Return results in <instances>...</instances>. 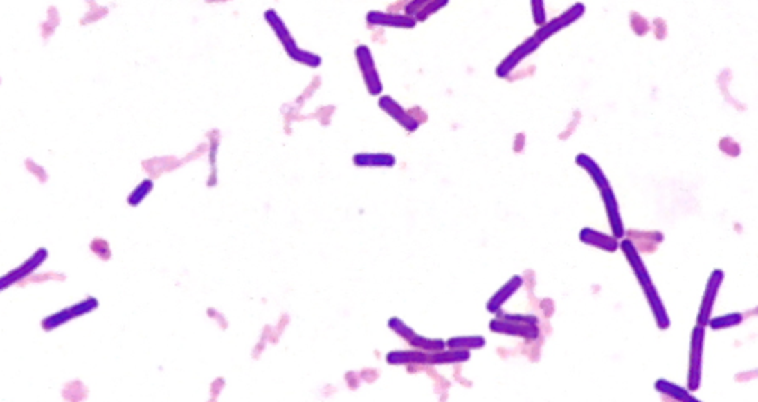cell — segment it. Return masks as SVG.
Masks as SVG:
<instances>
[{"label":"cell","mask_w":758,"mask_h":402,"mask_svg":"<svg viewBox=\"0 0 758 402\" xmlns=\"http://www.w3.org/2000/svg\"><path fill=\"white\" fill-rule=\"evenodd\" d=\"M620 248L625 254L626 261H629L630 268H632L635 278H637L638 285L642 286L643 294H645L647 301H649V305H650L651 313H653V318H655V323H657V327H658V329H663V331L669 329V327H670L669 313H667L660 294H658V291H657V288H655L653 281H651L650 273L647 271V266L642 260L640 253H638V249L635 248V245L630 240L622 241Z\"/></svg>","instance_id":"6da1fadb"},{"label":"cell","mask_w":758,"mask_h":402,"mask_svg":"<svg viewBox=\"0 0 758 402\" xmlns=\"http://www.w3.org/2000/svg\"><path fill=\"white\" fill-rule=\"evenodd\" d=\"M265 20H267L270 28L273 30V34L277 35V39L280 40L282 47H284L285 53L290 57V59L297 61V64L307 65V67H310V68L321 67L322 57L317 55V53L307 52V50H303V48L298 47L297 42H295V39L292 37V34H290V30L287 28L285 22L282 20L280 15L277 14V10L269 9L267 12H265Z\"/></svg>","instance_id":"7a4b0ae2"},{"label":"cell","mask_w":758,"mask_h":402,"mask_svg":"<svg viewBox=\"0 0 758 402\" xmlns=\"http://www.w3.org/2000/svg\"><path fill=\"white\" fill-rule=\"evenodd\" d=\"M498 316L490 321V331L497 334L517 336L527 341L539 339V318L534 314H503L498 311Z\"/></svg>","instance_id":"3957f363"},{"label":"cell","mask_w":758,"mask_h":402,"mask_svg":"<svg viewBox=\"0 0 758 402\" xmlns=\"http://www.w3.org/2000/svg\"><path fill=\"white\" fill-rule=\"evenodd\" d=\"M705 327L696 326L692 331L690 361H688V391L695 392L702 383V356H703Z\"/></svg>","instance_id":"277c9868"},{"label":"cell","mask_w":758,"mask_h":402,"mask_svg":"<svg viewBox=\"0 0 758 402\" xmlns=\"http://www.w3.org/2000/svg\"><path fill=\"white\" fill-rule=\"evenodd\" d=\"M98 307V299L97 298H87V299H82L80 303H77V305H73L71 307H65V309L62 311H57V313L47 316V318L42 319V329L44 331H54L57 329V327L64 326V324L71 323L72 319H77L80 318V316H85L89 313H92V311H96Z\"/></svg>","instance_id":"5b68a950"},{"label":"cell","mask_w":758,"mask_h":402,"mask_svg":"<svg viewBox=\"0 0 758 402\" xmlns=\"http://www.w3.org/2000/svg\"><path fill=\"white\" fill-rule=\"evenodd\" d=\"M355 59H357L359 68L362 72L363 84L368 90L372 97H380L383 93V84L380 80L379 72H377L374 57H372V50L367 45H359L355 48Z\"/></svg>","instance_id":"8992f818"},{"label":"cell","mask_w":758,"mask_h":402,"mask_svg":"<svg viewBox=\"0 0 758 402\" xmlns=\"http://www.w3.org/2000/svg\"><path fill=\"white\" fill-rule=\"evenodd\" d=\"M584 14H585L584 3H580V2L573 3L570 9L565 10L563 14L559 15V17L550 20V22H545L542 27H539V30H536L534 34V39L539 44H543L545 40L550 39L552 35L559 34L560 30H563V28L570 27L572 23H575L577 20L584 17Z\"/></svg>","instance_id":"52a82bcc"},{"label":"cell","mask_w":758,"mask_h":402,"mask_svg":"<svg viewBox=\"0 0 758 402\" xmlns=\"http://www.w3.org/2000/svg\"><path fill=\"white\" fill-rule=\"evenodd\" d=\"M723 280H725V273L722 271V269H714V271H712L710 278H708L707 281V288H705L702 303H700L698 316H696V324H698V326L707 327L708 321H710L712 309H714L716 296H719V289L720 286H722Z\"/></svg>","instance_id":"ba28073f"},{"label":"cell","mask_w":758,"mask_h":402,"mask_svg":"<svg viewBox=\"0 0 758 402\" xmlns=\"http://www.w3.org/2000/svg\"><path fill=\"white\" fill-rule=\"evenodd\" d=\"M47 258H48L47 248L37 249V251L32 254L27 261H24L22 265L17 266V268L12 269V271L7 273L6 276H2V280H0V289L6 291L7 288H10L12 285H15V283L26 280L27 276H30L32 273H35L37 269H39L40 266L47 261Z\"/></svg>","instance_id":"9c48e42d"},{"label":"cell","mask_w":758,"mask_h":402,"mask_svg":"<svg viewBox=\"0 0 758 402\" xmlns=\"http://www.w3.org/2000/svg\"><path fill=\"white\" fill-rule=\"evenodd\" d=\"M539 47H540V44L536 42L534 37L527 39L525 42L520 44L518 47L515 48V50H512L509 55L505 57V59L500 61L497 70H495V75L500 77V79H507V77H509L510 73L514 72L515 68H517L518 65L527 59V57H530L532 53H534Z\"/></svg>","instance_id":"30bf717a"},{"label":"cell","mask_w":758,"mask_h":402,"mask_svg":"<svg viewBox=\"0 0 758 402\" xmlns=\"http://www.w3.org/2000/svg\"><path fill=\"white\" fill-rule=\"evenodd\" d=\"M379 106L380 110H383L388 117L393 118V120L399 123L401 128L407 130L408 133H413V131L419 130L420 122L417 120L410 112H407V110H405L399 102L393 100L390 95H380Z\"/></svg>","instance_id":"8fae6325"},{"label":"cell","mask_w":758,"mask_h":402,"mask_svg":"<svg viewBox=\"0 0 758 402\" xmlns=\"http://www.w3.org/2000/svg\"><path fill=\"white\" fill-rule=\"evenodd\" d=\"M598 191H600L602 201H604L606 218H608V223H610V228H612V231H613V236H615L617 240H622V238L626 235V231L624 228V221H622L620 208H618V200H617L615 193H613L612 186H610V183L605 184V186L598 188Z\"/></svg>","instance_id":"7c38bea8"},{"label":"cell","mask_w":758,"mask_h":402,"mask_svg":"<svg viewBox=\"0 0 758 402\" xmlns=\"http://www.w3.org/2000/svg\"><path fill=\"white\" fill-rule=\"evenodd\" d=\"M367 23L370 27H387V28H413L417 26V19L407 14H390V12L370 10L367 14Z\"/></svg>","instance_id":"4fadbf2b"},{"label":"cell","mask_w":758,"mask_h":402,"mask_svg":"<svg viewBox=\"0 0 758 402\" xmlns=\"http://www.w3.org/2000/svg\"><path fill=\"white\" fill-rule=\"evenodd\" d=\"M579 238L584 245L593 246V248H598V249H604V251L606 253H615L618 251V248H620V241H618L615 236L605 235V233H600L597 231V229L588 228V227L581 229Z\"/></svg>","instance_id":"5bb4252c"},{"label":"cell","mask_w":758,"mask_h":402,"mask_svg":"<svg viewBox=\"0 0 758 402\" xmlns=\"http://www.w3.org/2000/svg\"><path fill=\"white\" fill-rule=\"evenodd\" d=\"M522 285H523L522 276H512L510 280L489 299V303H487V311L494 314H497L498 311H502V306L505 305V303L509 301V299L514 296L520 288H522Z\"/></svg>","instance_id":"9a60e30c"},{"label":"cell","mask_w":758,"mask_h":402,"mask_svg":"<svg viewBox=\"0 0 758 402\" xmlns=\"http://www.w3.org/2000/svg\"><path fill=\"white\" fill-rule=\"evenodd\" d=\"M430 359H432V352L425 351H392L387 354V364L390 366H404V364H422V366H428Z\"/></svg>","instance_id":"2e32d148"},{"label":"cell","mask_w":758,"mask_h":402,"mask_svg":"<svg viewBox=\"0 0 758 402\" xmlns=\"http://www.w3.org/2000/svg\"><path fill=\"white\" fill-rule=\"evenodd\" d=\"M352 162L360 168H392L397 165V158L392 153H357Z\"/></svg>","instance_id":"e0dca14e"},{"label":"cell","mask_w":758,"mask_h":402,"mask_svg":"<svg viewBox=\"0 0 758 402\" xmlns=\"http://www.w3.org/2000/svg\"><path fill=\"white\" fill-rule=\"evenodd\" d=\"M655 391L660 392L662 396L669 397V399L682 401V402H698V399H695L688 389H683L682 385L670 383V381L667 379L655 381Z\"/></svg>","instance_id":"ac0fdd59"},{"label":"cell","mask_w":758,"mask_h":402,"mask_svg":"<svg viewBox=\"0 0 758 402\" xmlns=\"http://www.w3.org/2000/svg\"><path fill=\"white\" fill-rule=\"evenodd\" d=\"M575 163L579 165L580 168H584L585 171H587L590 178H592V182L595 183L597 188H602L605 186V184H608V178H606V175L604 173V170H602L600 166H598V163L593 160L592 157H588V155L585 153H580L575 157Z\"/></svg>","instance_id":"d6986e66"},{"label":"cell","mask_w":758,"mask_h":402,"mask_svg":"<svg viewBox=\"0 0 758 402\" xmlns=\"http://www.w3.org/2000/svg\"><path fill=\"white\" fill-rule=\"evenodd\" d=\"M629 236H630V241H632L633 245H640L643 243L645 245L647 241V246L642 249V246L638 248V251H647V253H655V249H657V245L662 243L663 241V235L660 231H629Z\"/></svg>","instance_id":"ffe728a7"},{"label":"cell","mask_w":758,"mask_h":402,"mask_svg":"<svg viewBox=\"0 0 758 402\" xmlns=\"http://www.w3.org/2000/svg\"><path fill=\"white\" fill-rule=\"evenodd\" d=\"M487 341L482 336H457V338H450L446 341V350H464V351H472V350H482L485 346Z\"/></svg>","instance_id":"44dd1931"},{"label":"cell","mask_w":758,"mask_h":402,"mask_svg":"<svg viewBox=\"0 0 758 402\" xmlns=\"http://www.w3.org/2000/svg\"><path fill=\"white\" fill-rule=\"evenodd\" d=\"M407 343L410 344L413 350L425 351V352H437V351L446 350V343L444 341V339L425 338V336H420L419 332H415V334H413Z\"/></svg>","instance_id":"7402d4cb"},{"label":"cell","mask_w":758,"mask_h":402,"mask_svg":"<svg viewBox=\"0 0 758 402\" xmlns=\"http://www.w3.org/2000/svg\"><path fill=\"white\" fill-rule=\"evenodd\" d=\"M743 323V314L741 313H730V314H725V316H719V318H710V321H708L707 326H710L712 329L715 331H722V329H728V327H735L739 326V324Z\"/></svg>","instance_id":"603a6c76"},{"label":"cell","mask_w":758,"mask_h":402,"mask_svg":"<svg viewBox=\"0 0 758 402\" xmlns=\"http://www.w3.org/2000/svg\"><path fill=\"white\" fill-rule=\"evenodd\" d=\"M152 190H154V182H152L150 178L143 180V182L138 183L132 190V193H130L129 198H127V203H129L130 207H138V204H141L142 201L150 195Z\"/></svg>","instance_id":"cb8c5ba5"},{"label":"cell","mask_w":758,"mask_h":402,"mask_svg":"<svg viewBox=\"0 0 758 402\" xmlns=\"http://www.w3.org/2000/svg\"><path fill=\"white\" fill-rule=\"evenodd\" d=\"M445 6H449V0H432V2H430L427 7H424V9H422L419 14L415 15L417 22H425V20H427L428 17H432L433 14H437L438 10L444 9Z\"/></svg>","instance_id":"d4e9b609"},{"label":"cell","mask_w":758,"mask_h":402,"mask_svg":"<svg viewBox=\"0 0 758 402\" xmlns=\"http://www.w3.org/2000/svg\"><path fill=\"white\" fill-rule=\"evenodd\" d=\"M532 15L536 27H542L547 22V10H545V0H530Z\"/></svg>","instance_id":"484cf974"},{"label":"cell","mask_w":758,"mask_h":402,"mask_svg":"<svg viewBox=\"0 0 758 402\" xmlns=\"http://www.w3.org/2000/svg\"><path fill=\"white\" fill-rule=\"evenodd\" d=\"M630 22H632V30L637 35H645L647 32L650 30V23L647 22L642 15H638L637 12H632V15H630Z\"/></svg>","instance_id":"4316f807"},{"label":"cell","mask_w":758,"mask_h":402,"mask_svg":"<svg viewBox=\"0 0 758 402\" xmlns=\"http://www.w3.org/2000/svg\"><path fill=\"white\" fill-rule=\"evenodd\" d=\"M430 2H432V0H408L407 6H405V14L410 15V17H415V15L419 14L424 7H427Z\"/></svg>","instance_id":"83f0119b"},{"label":"cell","mask_w":758,"mask_h":402,"mask_svg":"<svg viewBox=\"0 0 758 402\" xmlns=\"http://www.w3.org/2000/svg\"><path fill=\"white\" fill-rule=\"evenodd\" d=\"M720 150H722L723 153L730 155V157H739L740 151L737 150H740V145L737 142H733L732 138H723V140L720 142Z\"/></svg>","instance_id":"f1b7e54d"}]
</instances>
